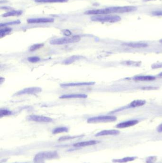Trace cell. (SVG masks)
I'll return each mask as SVG.
<instances>
[{
    "instance_id": "ac0fdd59",
    "label": "cell",
    "mask_w": 162,
    "mask_h": 163,
    "mask_svg": "<svg viewBox=\"0 0 162 163\" xmlns=\"http://www.w3.org/2000/svg\"><path fill=\"white\" fill-rule=\"evenodd\" d=\"M128 46L131 47L132 48H145L148 46L147 43H132L126 44Z\"/></svg>"
},
{
    "instance_id": "1f68e13d",
    "label": "cell",
    "mask_w": 162,
    "mask_h": 163,
    "mask_svg": "<svg viewBox=\"0 0 162 163\" xmlns=\"http://www.w3.org/2000/svg\"><path fill=\"white\" fill-rule=\"evenodd\" d=\"M158 131L159 133H162V123L158 126Z\"/></svg>"
},
{
    "instance_id": "52a82bcc",
    "label": "cell",
    "mask_w": 162,
    "mask_h": 163,
    "mask_svg": "<svg viewBox=\"0 0 162 163\" xmlns=\"http://www.w3.org/2000/svg\"><path fill=\"white\" fill-rule=\"evenodd\" d=\"M27 119L29 121L39 123H50L53 121L52 118L49 117L38 115H29Z\"/></svg>"
},
{
    "instance_id": "836d02e7",
    "label": "cell",
    "mask_w": 162,
    "mask_h": 163,
    "mask_svg": "<svg viewBox=\"0 0 162 163\" xmlns=\"http://www.w3.org/2000/svg\"><path fill=\"white\" fill-rule=\"evenodd\" d=\"M159 42H160V43H162V39H161V40H160V41H159Z\"/></svg>"
},
{
    "instance_id": "30bf717a",
    "label": "cell",
    "mask_w": 162,
    "mask_h": 163,
    "mask_svg": "<svg viewBox=\"0 0 162 163\" xmlns=\"http://www.w3.org/2000/svg\"><path fill=\"white\" fill-rule=\"evenodd\" d=\"M94 82H79V83H70L60 84L62 87H75V86H90L95 84Z\"/></svg>"
},
{
    "instance_id": "8992f818",
    "label": "cell",
    "mask_w": 162,
    "mask_h": 163,
    "mask_svg": "<svg viewBox=\"0 0 162 163\" xmlns=\"http://www.w3.org/2000/svg\"><path fill=\"white\" fill-rule=\"evenodd\" d=\"M42 91V88L39 87L27 88L17 92L16 93H15V96H21L27 94H36L41 93Z\"/></svg>"
},
{
    "instance_id": "ffe728a7",
    "label": "cell",
    "mask_w": 162,
    "mask_h": 163,
    "mask_svg": "<svg viewBox=\"0 0 162 163\" xmlns=\"http://www.w3.org/2000/svg\"><path fill=\"white\" fill-rule=\"evenodd\" d=\"M146 102V101L143 100H136L132 102L130 104V105L133 107H139L144 105Z\"/></svg>"
},
{
    "instance_id": "e0dca14e",
    "label": "cell",
    "mask_w": 162,
    "mask_h": 163,
    "mask_svg": "<svg viewBox=\"0 0 162 163\" xmlns=\"http://www.w3.org/2000/svg\"><path fill=\"white\" fill-rule=\"evenodd\" d=\"M155 78L152 76H137L134 78L135 81H151L155 80Z\"/></svg>"
},
{
    "instance_id": "4fadbf2b",
    "label": "cell",
    "mask_w": 162,
    "mask_h": 163,
    "mask_svg": "<svg viewBox=\"0 0 162 163\" xmlns=\"http://www.w3.org/2000/svg\"><path fill=\"white\" fill-rule=\"evenodd\" d=\"M120 133L119 131L117 130H103L99 132L96 135V136H105L108 135H117Z\"/></svg>"
},
{
    "instance_id": "7c38bea8",
    "label": "cell",
    "mask_w": 162,
    "mask_h": 163,
    "mask_svg": "<svg viewBox=\"0 0 162 163\" xmlns=\"http://www.w3.org/2000/svg\"><path fill=\"white\" fill-rule=\"evenodd\" d=\"M88 97L87 94L83 93H78V94H64L60 96V99H71V98H86Z\"/></svg>"
},
{
    "instance_id": "7a4b0ae2",
    "label": "cell",
    "mask_w": 162,
    "mask_h": 163,
    "mask_svg": "<svg viewBox=\"0 0 162 163\" xmlns=\"http://www.w3.org/2000/svg\"><path fill=\"white\" fill-rule=\"evenodd\" d=\"M91 20L94 22L114 23L121 21V18L118 15H99L92 17Z\"/></svg>"
},
{
    "instance_id": "f546056e",
    "label": "cell",
    "mask_w": 162,
    "mask_h": 163,
    "mask_svg": "<svg viewBox=\"0 0 162 163\" xmlns=\"http://www.w3.org/2000/svg\"><path fill=\"white\" fill-rule=\"evenodd\" d=\"M152 68L153 69H158V68H162V63H158L154 64L152 65Z\"/></svg>"
},
{
    "instance_id": "9c48e42d",
    "label": "cell",
    "mask_w": 162,
    "mask_h": 163,
    "mask_svg": "<svg viewBox=\"0 0 162 163\" xmlns=\"http://www.w3.org/2000/svg\"><path fill=\"white\" fill-rule=\"evenodd\" d=\"M27 21L28 23H51L54 22V19L52 18H30Z\"/></svg>"
},
{
    "instance_id": "9a60e30c",
    "label": "cell",
    "mask_w": 162,
    "mask_h": 163,
    "mask_svg": "<svg viewBox=\"0 0 162 163\" xmlns=\"http://www.w3.org/2000/svg\"><path fill=\"white\" fill-rule=\"evenodd\" d=\"M99 143V142L96 141V140H90V141L77 143L75 144L73 146L75 147H87V146H93V145L96 144H97Z\"/></svg>"
},
{
    "instance_id": "6da1fadb",
    "label": "cell",
    "mask_w": 162,
    "mask_h": 163,
    "mask_svg": "<svg viewBox=\"0 0 162 163\" xmlns=\"http://www.w3.org/2000/svg\"><path fill=\"white\" fill-rule=\"evenodd\" d=\"M80 40L81 38L80 36L79 35H74L53 39L50 41V43L52 45H63L78 43Z\"/></svg>"
},
{
    "instance_id": "ba28073f",
    "label": "cell",
    "mask_w": 162,
    "mask_h": 163,
    "mask_svg": "<svg viewBox=\"0 0 162 163\" xmlns=\"http://www.w3.org/2000/svg\"><path fill=\"white\" fill-rule=\"evenodd\" d=\"M110 12L109 7L104 9H100L92 10H87L85 12L84 14L87 15H104V14H110Z\"/></svg>"
},
{
    "instance_id": "7402d4cb",
    "label": "cell",
    "mask_w": 162,
    "mask_h": 163,
    "mask_svg": "<svg viewBox=\"0 0 162 163\" xmlns=\"http://www.w3.org/2000/svg\"><path fill=\"white\" fill-rule=\"evenodd\" d=\"M68 0H35V1L39 3H57V2H67Z\"/></svg>"
},
{
    "instance_id": "d6a6232c",
    "label": "cell",
    "mask_w": 162,
    "mask_h": 163,
    "mask_svg": "<svg viewBox=\"0 0 162 163\" xmlns=\"http://www.w3.org/2000/svg\"><path fill=\"white\" fill-rule=\"evenodd\" d=\"M159 76H162V72L161 73H160V74L159 75Z\"/></svg>"
},
{
    "instance_id": "603a6c76",
    "label": "cell",
    "mask_w": 162,
    "mask_h": 163,
    "mask_svg": "<svg viewBox=\"0 0 162 163\" xmlns=\"http://www.w3.org/2000/svg\"><path fill=\"white\" fill-rule=\"evenodd\" d=\"M68 129L66 127H59L55 128L53 130L52 133L54 134H59V133H63V132H67Z\"/></svg>"
},
{
    "instance_id": "277c9868",
    "label": "cell",
    "mask_w": 162,
    "mask_h": 163,
    "mask_svg": "<svg viewBox=\"0 0 162 163\" xmlns=\"http://www.w3.org/2000/svg\"><path fill=\"white\" fill-rule=\"evenodd\" d=\"M117 120V117L114 116L102 115L99 117L89 118L87 120L88 123H98L112 122Z\"/></svg>"
},
{
    "instance_id": "d4e9b609",
    "label": "cell",
    "mask_w": 162,
    "mask_h": 163,
    "mask_svg": "<svg viewBox=\"0 0 162 163\" xmlns=\"http://www.w3.org/2000/svg\"><path fill=\"white\" fill-rule=\"evenodd\" d=\"M21 21H13V22H6V23H1L0 25V27H5L8 25H19L21 23Z\"/></svg>"
},
{
    "instance_id": "e575fe53",
    "label": "cell",
    "mask_w": 162,
    "mask_h": 163,
    "mask_svg": "<svg viewBox=\"0 0 162 163\" xmlns=\"http://www.w3.org/2000/svg\"><path fill=\"white\" fill-rule=\"evenodd\" d=\"M145 1H151V0H144Z\"/></svg>"
},
{
    "instance_id": "4dcf8cb0",
    "label": "cell",
    "mask_w": 162,
    "mask_h": 163,
    "mask_svg": "<svg viewBox=\"0 0 162 163\" xmlns=\"http://www.w3.org/2000/svg\"><path fill=\"white\" fill-rule=\"evenodd\" d=\"M63 33L64 35L67 36H70V35L71 34V33L68 30H65L63 31Z\"/></svg>"
},
{
    "instance_id": "5b68a950",
    "label": "cell",
    "mask_w": 162,
    "mask_h": 163,
    "mask_svg": "<svg viewBox=\"0 0 162 163\" xmlns=\"http://www.w3.org/2000/svg\"><path fill=\"white\" fill-rule=\"evenodd\" d=\"M111 13H130V12H135L137 10V8L134 6H117V7H109Z\"/></svg>"
},
{
    "instance_id": "8fae6325",
    "label": "cell",
    "mask_w": 162,
    "mask_h": 163,
    "mask_svg": "<svg viewBox=\"0 0 162 163\" xmlns=\"http://www.w3.org/2000/svg\"><path fill=\"white\" fill-rule=\"evenodd\" d=\"M138 123L137 120H129L128 121L120 123L117 125L116 127L117 128H125L126 127H130L132 126L137 125Z\"/></svg>"
},
{
    "instance_id": "cb8c5ba5",
    "label": "cell",
    "mask_w": 162,
    "mask_h": 163,
    "mask_svg": "<svg viewBox=\"0 0 162 163\" xmlns=\"http://www.w3.org/2000/svg\"><path fill=\"white\" fill-rule=\"evenodd\" d=\"M43 46H44L43 43H37V44H33L30 48V51H35L42 48Z\"/></svg>"
},
{
    "instance_id": "4316f807",
    "label": "cell",
    "mask_w": 162,
    "mask_h": 163,
    "mask_svg": "<svg viewBox=\"0 0 162 163\" xmlns=\"http://www.w3.org/2000/svg\"><path fill=\"white\" fill-rule=\"evenodd\" d=\"M40 60V58L39 57L37 56H33V57H30L28 58V61L30 63H37Z\"/></svg>"
},
{
    "instance_id": "44dd1931",
    "label": "cell",
    "mask_w": 162,
    "mask_h": 163,
    "mask_svg": "<svg viewBox=\"0 0 162 163\" xmlns=\"http://www.w3.org/2000/svg\"><path fill=\"white\" fill-rule=\"evenodd\" d=\"M12 28L6 27L0 30V38H2L7 34H9L12 31Z\"/></svg>"
},
{
    "instance_id": "5bb4252c",
    "label": "cell",
    "mask_w": 162,
    "mask_h": 163,
    "mask_svg": "<svg viewBox=\"0 0 162 163\" xmlns=\"http://www.w3.org/2000/svg\"><path fill=\"white\" fill-rule=\"evenodd\" d=\"M84 57L81 55H73V56H71L68 57V58L64 60L63 62V64H71L72 63H74L75 61H78L79 60L83 59Z\"/></svg>"
},
{
    "instance_id": "484cf974",
    "label": "cell",
    "mask_w": 162,
    "mask_h": 163,
    "mask_svg": "<svg viewBox=\"0 0 162 163\" xmlns=\"http://www.w3.org/2000/svg\"><path fill=\"white\" fill-rule=\"evenodd\" d=\"M12 114V111L7 109H1L0 110V117H2L5 116H9Z\"/></svg>"
},
{
    "instance_id": "2e32d148",
    "label": "cell",
    "mask_w": 162,
    "mask_h": 163,
    "mask_svg": "<svg viewBox=\"0 0 162 163\" xmlns=\"http://www.w3.org/2000/svg\"><path fill=\"white\" fill-rule=\"evenodd\" d=\"M22 13V11L21 10H13L12 11L7 12L2 14L3 17H8L18 16H20Z\"/></svg>"
},
{
    "instance_id": "3957f363",
    "label": "cell",
    "mask_w": 162,
    "mask_h": 163,
    "mask_svg": "<svg viewBox=\"0 0 162 163\" xmlns=\"http://www.w3.org/2000/svg\"><path fill=\"white\" fill-rule=\"evenodd\" d=\"M58 156V154L56 152H43L36 155L34 160L35 162H39L45 159H55Z\"/></svg>"
},
{
    "instance_id": "d6986e66",
    "label": "cell",
    "mask_w": 162,
    "mask_h": 163,
    "mask_svg": "<svg viewBox=\"0 0 162 163\" xmlns=\"http://www.w3.org/2000/svg\"><path fill=\"white\" fill-rule=\"evenodd\" d=\"M136 159H137L136 157H126L123 159H114L113 162L114 163H125L134 161Z\"/></svg>"
},
{
    "instance_id": "83f0119b",
    "label": "cell",
    "mask_w": 162,
    "mask_h": 163,
    "mask_svg": "<svg viewBox=\"0 0 162 163\" xmlns=\"http://www.w3.org/2000/svg\"><path fill=\"white\" fill-rule=\"evenodd\" d=\"M152 14L155 16H162V10L153 11L152 12Z\"/></svg>"
},
{
    "instance_id": "f1b7e54d",
    "label": "cell",
    "mask_w": 162,
    "mask_h": 163,
    "mask_svg": "<svg viewBox=\"0 0 162 163\" xmlns=\"http://www.w3.org/2000/svg\"><path fill=\"white\" fill-rule=\"evenodd\" d=\"M77 138V136H73V137L72 136H62L59 139V141H65V140H69L71 139L75 138Z\"/></svg>"
}]
</instances>
